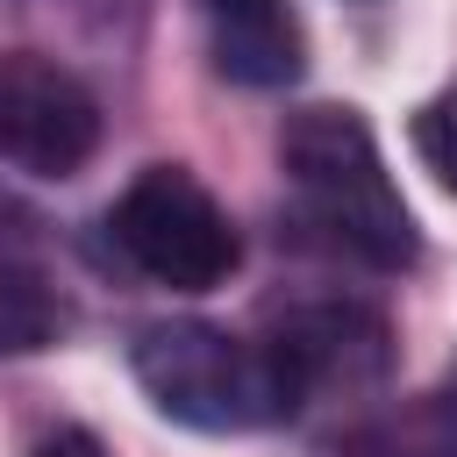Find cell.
<instances>
[{"label": "cell", "instance_id": "1", "mask_svg": "<svg viewBox=\"0 0 457 457\" xmlns=\"http://www.w3.org/2000/svg\"><path fill=\"white\" fill-rule=\"evenodd\" d=\"M278 171L300 200V214L336 243L350 250L357 264L371 271H407L421 257V228L378 157V136L357 107H336V100H314L300 114H286L278 129Z\"/></svg>", "mask_w": 457, "mask_h": 457}, {"label": "cell", "instance_id": "2", "mask_svg": "<svg viewBox=\"0 0 457 457\" xmlns=\"http://www.w3.org/2000/svg\"><path fill=\"white\" fill-rule=\"evenodd\" d=\"M129 371L150 393L157 414L200 428V436H243L271 428L300 407V386L271 336H236L221 321H150L129 343Z\"/></svg>", "mask_w": 457, "mask_h": 457}, {"label": "cell", "instance_id": "3", "mask_svg": "<svg viewBox=\"0 0 457 457\" xmlns=\"http://www.w3.org/2000/svg\"><path fill=\"white\" fill-rule=\"evenodd\" d=\"M107 236L143 278H157L171 293H214L243 264V236H236L228 207L186 164H143L121 186V200L107 207Z\"/></svg>", "mask_w": 457, "mask_h": 457}, {"label": "cell", "instance_id": "4", "mask_svg": "<svg viewBox=\"0 0 457 457\" xmlns=\"http://www.w3.org/2000/svg\"><path fill=\"white\" fill-rule=\"evenodd\" d=\"M100 150V100L43 50H0V164L29 179H71Z\"/></svg>", "mask_w": 457, "mask_h": 457}, {"label": "cell", "instance_id": "5", "mask_svg": "<svg viewBox=\"0 0 457 457\" xmlns=\"http://www.w3.org/2000/svg\"><path fill=\"white\" fill-rule=\"evenodd\" d=\"M271 350L286 357L300 400L378 393L393 378V328L364 300H286L271 307Z\"/></svg>", "mask_w": 457, "mask_h": 457}, {"label": "cell", "instance_id": "6", "mask_svg": "<svg viewBox=\"0 0 457 457\" xmlns=\"http://www.w3.org/2000/svg\"><path fill=\"white\" fill-rule=\"evenodd\" d=\"M214 29V64L236 86H286L300 79V21L286 0H200Z\"/></svg>", "mask_w": 457, "mask_h": 457}, {"label": "cell", "instance_id": "7", "mask_svg": "<svg viewBox=\"0 0 457 457\" xmlns=\"http://www.w3.org/2000/svg\"><path fill=\"white\" fill-rule=\"evenodd\" d=\"M71 328L64 293L14 250H0V357H36Z\"/></svg>", "mask_w": 457, "mask_h": 457}, {"label": "cell", "instance_id": "8", "mask_svg": "<svg viewBox=\"0 0 457 457\" xmlns=\"http://www.w3.org/2000/svg\"><path fill=\"white\" fill-rule=\"evenodd\" d=\"M336 457H457V428L436 414V400L421 414H400V421H371L357 428Z\"/></svg>", "mask_w": 457, "mask_h": 457}, {"label": "cell", "instance_id": "9", "mask_svg": "<svg viewBox=\"0 0 457 457\" xmlns=\"http://www.w3.org/2000/svg\"><path fill=\"white\" fill-rule=\"evenodd\" d=\"M407 143H414L421 171H428L443 193H457V86L414 107V121H407Z\"/></svg>", "mask_w": 457, "mask_h": 457}, {"label": "cell", "instance_id": "10", "mask_svg": "<svg viewBox=\"0 0 457 457\" xmlns=\"http://www.w3.org/2000/svg\"><path fill=\"white\" fill-rule=\"evenodd\" d=\"M29 457H107V443H100L93 428H57V436H43Z\"/></svg>", "mask_w": 457, "mask_h": 457}]
</instances>
